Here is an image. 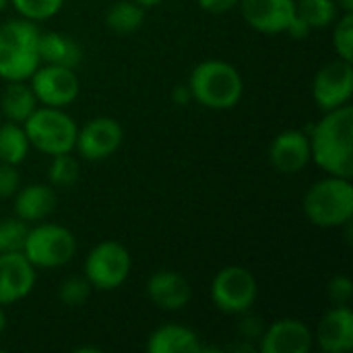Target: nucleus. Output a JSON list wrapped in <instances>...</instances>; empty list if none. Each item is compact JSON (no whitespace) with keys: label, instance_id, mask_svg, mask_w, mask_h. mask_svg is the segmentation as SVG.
<instances>
[{"label":"nucleus","instance_id":"nucleus-17","mask_svg":"<svg viewBox=\"0 0 353 353\" xmlns=\"http://www.w3.org/2000/svg\"><path fill=\"white\" fill-rule=\"evenodd\" d=\"M147 296L157 308L176 312V310H182L190 302L192 288H190L188 279L184 275H180L178 271L161 269L149 277Z\"/></svg>","mask_w":353,"mask_h":353},{"label":"nucleus","instance_id":"nucleus-1","mask_svg":"<svg viewBox=\"0 0 353 353\" xmlns=\"http://www.w3.org/2000/svg\"><path fill=\"white\" fill-rule=\"evenodd\" d=\"M310 157L327 174L339 178L353 176V108L341 105L325 112L310 128Z\"/></svg>","mask_w":353,"mask_h":353},{"label":"nucleus","instance_id":"nucleus-35","mask_svg":"<svg viewBox=\"0 0 353 353\" xmlns=\"http://www.w3.org/2000/svg\"><path fill=\"white\" fill-rule=\"evenodd\" d=\"M172 97H174V101H176V103H180V105H184V103H188V99H192L188 85H180V87H176Z\"/></svg>","mask_w":353,"mask_h":353},{"label":"nucleus","instance_id":"nucleus-18","mask_svg":"<svg viewBox=\"0 0 353 353\" xmlns=\"http://www.w3.org/2000/svg\"><path fill=\"white\" fill-rule=\"evenodd\" d=\"M56 209V192L50 184H27L14 192V215L25 223H39Z\"/></svg>","mask_w":353,"mask_h":353},{"label":"nucleus","instance_id":"nucleus-14","mask_svg":"<svg viewBox=\"0 0 353 353\" xmlns=\"http://www.w3.org/2000/svg\"><path fill=\"white\" fill-rule=\"evenodd\" d=\"M244 21L259 33H285L296 14V0H240Z\"/></svg>","mask_w":353,"mask_h":353},{"label":"nucleus","instance_id":"nucleus-30","mask_svg":"<svg viewBox=\"0 0 353 353\" xmlns=\"http://www.w3.org/2000/svg\"><path fill=\"white\" fill-rule=\"evenodd\" d=\"M327 294H329V300L333 302V306H345L350 304L353 296V283L350 277L345 275H337L329 281L327 285Z\"/></svg>","mask_w":353,"mask_h":353},{"label":"nucleus","instance_id":"nucleus-6","mask_svg":"<svg viewBox=\"0 0 353 353\" xmlns=\"http://www.w3.org/2000/svg\"><path fill=\"white\" fill-rule=\"evenodd\" d=\"M21 252L35 269L64 267L77 254V238L64 225L39 221L27 230Z\"/></svg>","mask_w":353,"mask_h":353},{"label":"nucleus","instance_id":"nucleus-20","mask_svg":"<svg viewBox=\"0 0 353 353\" xmlns=\"http://www.w3.org/2000/svg\"><path fill=\"white\" fill-rule=\"evenodd\" d=\"M37 50H39L41 64H58L66 68H77L83 58V50L77 43V39L58 31L39 33Z\"/></svg>","mask_w":353,"mask_h":353},{"label":"nucleus","instance_id":"nucleus-21","mask_svg":"<svg viewBox=\"0 0 353 353\" xmlns=\"http://www.w3.org/2000/svg\"><path fill=\"white\" fill-rule=\"evenodd\" d=\"M37 108V97L27 81H8L0 97V116H4L8 122L23 124Z\"/></svg>","mask_w":353,"mask_h":353},{"label":"nucleus","instance_id":"nucleus-15","mask_svg":"<svg viewBox=\"0 0 353 353\" xmlns=\"http://www.w3.org/2000/svg\"><path fill=\"white\" fill-rule=\"evenodd\" d=\"M269 159L273 168L281 174H298L304 170L310 157V139L302 130H283L279 132L269 147Z\"/></svg>","mask_w":353,"mask_h":353},{"label":"nucleus","instance_id":"nucleus-7","mask_svg":"<svg viewBox=\"0 0 353 353\" xmlns=\"http://www.w3.org/2000/svg\"><path fill=\"white\" fill-rule=\"evenodd\" d=\"M132 259L126 246L114 240L99 242L85 259V277L93 290L114 292L130 275Z\"/></svg>","mask_w":353,"mask_h":353},{"label":"nucleus","instance_id":"nucleus-12","mask_svg":"<svg viewBox=\"0 0 353 353\" xmlns=\"http://www.w3.org/2000/svg\"><path fill=\"white\" fill-rule=\"evenodd\" d=\"M312 345V331L298 319H279L265 327L259 337V350L263 353H308Z\"/></svg>","mask_w":353,"mask_h":353},{"label":"nucleus","instance_id":"nucleus-4","mask_svg":"<svg viewBox=\"0 0 353 353\" xmlns=\"http://www.w3.org/2000/svg\"><path fill=\"white\" fill-rule=\"evenodd\" d=\"M304 213L316 228L333 230L350 225L353 217L352 178L327 176L314 182L304 196Z\"/></svg>","mask_w":353,"mask_h":353},{"label":"nucleus","instance_id":"nucleus-36","mask_svg":"<svg viewBox=\"0 0 353 353\" xmlns=\"http://www.w3.org/2000/svg\"><path fill=\"white\" fill-rule=\"evenodd\" d=\"M335 2H337L339 10H343V12H353V0H335Z\"/></svg>","mask_w":353,"mask_h":353},{"label":"nucleus","instance_id":"nucleus-9","mask_svg":"<svg viewBox=\"0 0 353 353\" xmlns=\"http://www.w3.org/2000/svg\"><path fill=\"white\" fill-rule=\"evenodd\" d=\"M29 85L37 97L39 105L48 108H68L81 91L79 77L74 68L58 66V64H39L31 74Z\"/></svg>","mask_w":353,"mask_h":353},{"label":"nucleus","instance_id":"nucleus-39","mask_svg":"<svg viewBox=\"0 0 353 353\" xmlns=\"http://www.w3.org/2000/svg\"><path fill=\"white\" fill-rule=\"evenodd\" d=\"M8 4H10V0H0V12H2Z\"/></svg>","mask_w":353,"mask_h":353},{"label":"nucleus","instance_id":"nucleus-10","mask_svg":"<svg viewBox=\"0 0 353 353\" xmlns=\"http://www.w3.org/2000/svg\"><path fill=\"white\" fill-rule=\"evenodd\" d=\"M353 95V64L335 58L321 66L312 79V97L319 110L329 112L347 105Z\"/></svg>","mask_w":353,"mask_h":353},{"label":"nucleus","instance_id":"nucleus-3","mask_svg":"<svg viewBox=\"0 0 353 353\" xmlns=\"http://www.w3.org/2000/svg\"><path fill=\"white\" fill-rule=\"evenodd\" d=\"M188 89L192 99L207 110H232L242 99L244 81L234 64L205 60L192 68Z\"/></svg>","mask_w":353,"mask_h":353},{"label":"nucleus","instance_id":"nucleus-37","mask_svg":"<svg viewBox=\"0 0 353 353\" xmlns=\"http://www.w3.org/2000/svg\"><path fill=\"white\" fill-rule=\"evenodd\" d=\"M139 6H143V8H151V6H157V4H161L163 0H134Z\"/></svg>","mask_w":353,"mask_h":353},{"label":"nucleus","instance_id":"nucleus-28","mask_svg":"<svg viewBox=\"0 0 353 353\" xmlns=\"http://www.w3.org/2000/svg\"><path fill=\"white\" fill-rule=\"evenodd\" d=\"M91 283L87 281V277H79V275H72L68 279L62 281L60 290H58V298L64 306L68 308H77V306H83L89 296H91Z\"/></svg>","mask_w":353,"mask_h":353},{"label":"nucleus","instance_id":"nucleus-22","mask_svg":"<svg viewBox=\"0 0 353 353\" xmlns=\"http://www.w3.org/2000/svg\"><path fill=\"white\" fill-rule=\"evenodd\" d=\"M29 139L23 124L17 122H2L0 124V161L10 165H21L29 155Z\"/></svg>","mask_w":353,"mask_h":353},{"label":"nucleus","instance_id":"nucleus-26","mask_svg":"<svg viewBox=\"0 0 353 353\" xmlns=\"http://www.w3.org/2000/svg\"><path fill=\"white\" fill-rule=\"evenodd\" d=\"M27 230H29V223H25L17 215L0 219V254L23 250Z\"/></svg>","mask_w":353,"mask_h":353},{"label":"nucleus","instance_id":"nucleus-38","mask_svg":"<svg viewBox=\"0 0 353 353\" xmlns=\"http://www.w3.org/2000/svg\"><path fill=\"white\" fill-rule=\"evenodd\" d=\"M6 329V314H4V306H0V333Z\"/></svg>","mask_w":353,"mask_h":353},{"label":"nucleus","instance_id":"nucleus-11","mask_svg":"<svg viewBox=\"0 0 353 353\" xmlns=\"http://www.w3.org/2000/svg\"><path fill=\"white\" fill-rule=\"evenodd\" d=\"M122 139L124 130L118 120L97 116L77 130L74 151L87 161H103L120 149Z\"/></svg>","mask_w":353,"mask_h":353},{"label":"nucleus","instance_id":"nucleus-19","mask_svg":"<svg viewBox=\"0 0 353 353\" xmlns=\"http://www.w3.org/2000/svg\"><path fill=\"white\" fill-rule=\"evenodd\" d=\"M203 350L201 337L184 325H161L147 339L149 353H199Z\"/></svg>","mask_w":353,"mask_h":353},{"label":"nucleus","instance_id":"nucleus-23","mask_svg":"<svg viewBox=\"0 0 353 353\" xmlns=\"http://www.w3.org/2000/svg\"><path fill=\"white\" fill-rule=\"evenodd\" d=\"M145 21V8L134 0H118L105 12V25L118 35L134 33Z\"/></svg>","mask_w":353,"mask_h":353},{"label":"nucleus","instance_id":"nucleus-40","mask_svg":"<svg viewBox=\"0 0 353 353\" xmlns=\"http://www.w3.org/2000/svg\"><path fill=\"white\" fill-rule=\"evenodd\" d=\"M0 118H2V116H0Z\"/></svg>","mask_w":353,"mask_h":353},{"label":"nucleus","instance_id":"nucleus-2","mask_svg":"<svg viewBox=\"0 0 353 353\" xmlns=\"http://www.w3.org/2000/svg\"><path fill=\"white\" fill-rule=\"evenodd\" d=\"M39 29L29 19H10L0 25V79L29 81L41 64Z\"/></svg>","mask_w":353,"mask_h":353},{"label":"nucleus","instance_id":"nucleus-25","mask_svg":"<svg viewBox=\"0 0 353 353\" xmlns=\"http://www.w3.org/2000/svg\"><path fill=\"white\" fill-rule=\"evenodd\" d=\"M79 161L70 153L52 155L50 168H48V180L54 188H70L79 180Z\"/></svg>","mask_w":353,"mask_h":353},{"label":"nucleus","instance_id":"nucleus-31","mask_svg":"<svg viewBox=\"0 0 353 353\" xmlns=\"http://www.w3.org/2000/svg\"><path fill=\"white\" fill-rule=\"evenodd\" d=\"M21 188V174L17 165L0 161V199H10Z\"/></svg>","mask_w":353,"mask_h":353},{"label":"nucleus","instance_id":"nucleus-33","mask_svg":"<svg viewBox=\"0 0 353 353\" xmlns=\"http://www.w3.org/2000/svg\"><path fill=\"white\" fill-rule=\"evenodd\" d=\"M285 33H288V35H292L294 39H306V37L312 33V29H310V25H308L304 19H300L298 14H294V19L290 21V25H288Z\"/></svg>","mask_w":353,"mask_h":353},{"label":"nucleus","instance_id":"nucleus-24","mask_svg":"<svg viewBox=\"0 0 353 353\" xmlns=\"http://www.w3.org/2000/svg\"><path fill=\"white\" fill-rule=\"evenodd\" d=\"M296 14L314 31L333 25L339 17V6L335 0H296Z\"/></svg>","mask_w":353,"mask_h":353},{"label":"nucleus","instance_id":"nucleus-29","mask_svg":"<svg viewBox=\"0 0 353 353\" xmlns=\"http://www.w3.org/2000/svg\"><path fill=\"white\" fill-rule=\"evenodd\" d=\"M335 21L337 25L333 29V48L337 58L353 62V12H343Z\"/></svg>","mask_w":353,"mask_h":353},{"label":"nucleus","instance_id":"nucleus-13","mask_svg":"<svg viewBox=\"0 0 353 353\" xmlns=\"http://www.w3.org/2000/svg\"><path fill=\"white\" fill-rule=\"evenodd\" d=\"M35 267L19 252L0 254V306H10L21 302L33 292Z\"/></svg>","mask_w":353,"mask_h":353},{"label":"nucleus","instance_id":"nucleus-8","mask_svg":"<svg viewBox=\"0 0 353 353\" xmlns=\"http://www.w3.org/2000/svg\"><path fill=\"white\" fill-rule=\"evenodd\" d=\"M259 298V283L246 267H223L211 281V300L225 314H246Z\"/></svg>","mask_w":353,"mask_h":353},{"label":"nucleus","instance_id":"nucleus-27","mask_svg":"<svg viewBox=\"0 0 353 353\" xmlns=\"http://www.w3.org/2000/svg\"><path fill=\"white\" fill-rule=\"evenodd\" d=\"M10 4L23 19L39 23L58 14L64 0H10Z\"/></svg>","mask_w":353,"mask_h":353},{"label":"nucleus","instance_id":"nucleus-34","mask_svg":"<svg viewBox=\"0 0 353 353\" xmlns=\"http://www.w3.org/2000/svg\"><path fill=\"white\" fill-rule=\"evenodd\" d=\"M263 329H265V327H261V323H256V325H254V319H246V321L242 323V327H240V331H242L244 339H254V337H261Z\"/></svg>","mask_w":353,"mask_h":353},{"label":"nucleus","instance_id":"nucleus-16","mask_svg":"<svg viewBox=\"0 0 353 353\" xmlns=\"http://www.w3.org/2000/svg\"><path fill=\"white\" fill-rule=\"evenodd\" d=\"M316 345L325 353H347L353 350V312L345 306H333L319 323Z\"/></svg>","mask_w":353,"mask_h":353},{"label":"nucleus","instance_id":"nucleus-32","mask_svg":"<svg viewBox=\"0 0 353 353\" xmlns=\"http://www.w3.org/2000/svg\"><path fill=\"white\" fill-rule=\"evenodd\" d=\"M199 6L207 12H213V14H223V12H230L234 10L240 0H196Z\"/></svg>","mask_w":353,"mask_h":353},{"label":"nucleus","instance_id":"nucleus-5","mask_svg":"<svg viewBox=\"0 0 353 353\" xmlns=\"http://www.w3.org/2000/svg\"><path fill=\"white\" fill-rule=\"evenodd\" d=\"M23 128L27 132L29 145L43 155H60L72 153L77 143V122L62 108L39 105L25 122Z\"/></svg>","mask_w":353,"mask_h":353}]
</instances>
